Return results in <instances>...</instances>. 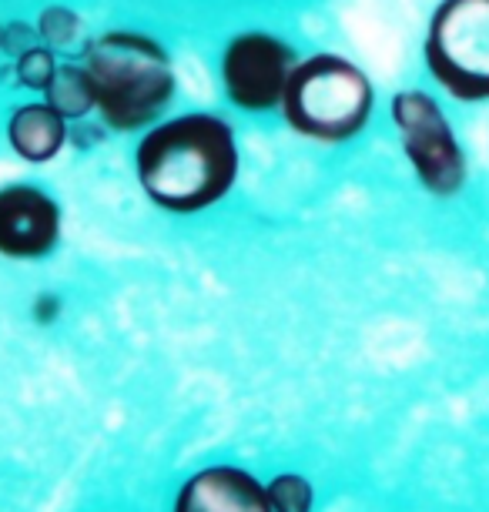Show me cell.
<instances>
[{
    "instance_id": "obj_1",
    "label": "cell",
    "mask_w": 489,
    "mask_h": 512,
    "mask_svg": "<svg viewBox=\"0 0 489 512\" xmlns=\"http://www.w3.org/2000/svg\"><path fill=\"white\" fill-rule=\"evenodd\" d=\"M242 175L232 121L215 111H178L138 134L134 178L168 215H201L232 195Z\"/></svg>"
},
{
    "instance_id": "obj_2",
    "label": "cell",
    "mask_w": 489,
    "mask_h": 512,
    "mask_svg": "<svg viewBox=\"0 0 489 512\" xmlns=\"http://www.w3.org/2000/svg\"><path fill=\"white\" fill-rule=\"evenodd\" d=\"M81 61L98 88V118L111 134H141L175 104L178 74L168 47L134 27L88 37Z\"/></svg>"
},
{
    "instance_id": "obj_3",
    "label": "cell",
    "mask_w": 489,
    "mask_h": 512,
    "mask_svg": "<svg viewBox=\"0 0 489 512\" xmlns=\"http://www.w3.org/2000/svg\"><path fill=\"white\" fill-rule=\"evenodd\" d=\"M376 88L369 74L345 54L319 51L299 57L282 101L285 124L305 141L345 144L369 128Z\"/></svg>"
},
{
    "instance_id": "obj_4",
    "label": "cell",
    "mask_w": 489,
    "mask_h": 512,
    "mask_svg": "<svg viewBox=\"0 0 489 512\" xmlns=\"http://www.w3.org/2000/svg\"><path fill=\"white\" fill-rule=\"evenodd\" d=\"M423 64L459 104L489 101V0H439L423 37Z\"/></svg>"
},
{
    "instance_id": "obj_5",
    "label": "cell",
    "mask_w": 489,
    "mask_h": 512,
    "mask_svg": "<svg viewBox=\"0 0 489 512\" xmlns=\"http://www.w3.org/2000/svg\"><path fill=\"white\" fill-rule=\"evenodd\" d=\"M389 121L412 178L433 198H456L469 185V158L446 108L426 88H402L389 98Z\"/></svg>"
},
{
    "instance_id": "obj_6",
    "label": "cell",
    "mask_w": 489,
    "mask_h": 512,
    "mask_svg": "<svg viewBox=\"0 0 489 512\" xmlns=\"http://www.w3.org/2000/svg\"><path fill=\"white\" fill-rule=\"evenodd\" d=\"M299 57L302 54L285 37L272 31H262V27L238 31L225 44L222 61H218V77H222L228 104L242 114L282 111L289 77Z\"/></svg>"
},
{
    "instance_id": "obj_7",
    "label": "cell",
    "mask_w": 489,
    "mask_h": 512,
    "mask_svg": "<svg viewBox=\"0 0 489 512\" xmlns=\"http://www.w3.org/2000/svg\"><path fill=\"white\" fill-rule=\"evenodd\" d=\"M61 205L51 191L31 181L0 185V255L4 258H44L61 245Z\"/></svg>"
},
{
    "instance_id": "obj_8",
    "label": "cell",
    "mask_w": 489,
    "mask_h": 512,
    "mask_svg": "<svg viewBox=\"0 0 489 512\" xmlns=\"http://www.w3.org/2000/svg\"><path fill=\"white\" fill-rule=\"evenodd\" d=\"M175 512H272L268 492L242 469H205L185 482Z\"/></svg>"
},
{
    "instance_id": "obj_9",
    "label": "cell",
    "mask_w": 489,
    "mask_h": 512,
    "mask_svg": "<svg viewBox=\"0 0 489 512\" xmlns=\"http://www.w3.org/2000/svg\"><path fill=\"white\" fill-rule=\"evenodd\" d=\"M4 134L21 161L51 164L71 144V121H64L44 98H34L11 111Z\"/></svg>"
},
{
    "instance_id": "obj_10",
    "label": "cell",
    "mask_w": 489,
    "mask_h": 512,
    "mask_svg": "<svg viewBox=\"0 0 489 512\" xmlns=\"http://www.w3.org/2000/svg\"><path fill=\"white\" fill-rule=\"evenodd\" d=\"M41 98L51 104L64 121H84L98 114V88H94V77L88 67H84L81 57H71V61L57 64L51 84H47V91Z\"/></svg>"
},
{
    "instance_id": "obj_11",
    "label": "cell",
    "mask_w": 489,
    "mask_h": 512,
    "mask_svg": "<svg viewBox=\"0 0 489 512\" xmlns=\"http://www.w3.org/2000/svg\"><path fill=\"white\" fill-rule=\"evenodd\" d=\"M37 41L44 47H51L57 54H71L81 51L88 44V31H84V17L67 4H47L41 7L34 21Z\"/></svg>"
},
{
    "instance_id": "obj_12",
    "label": "cell",
    "mask_w": 489,
    "mask_h": 512,
    "mask_svg": "<svg viewBox=\"0 0 489 512\" xmlns=\"http://www.w3.org/2000/svg\"><path fill=\"white\" fill-rule=\"evenodd\" d=\"M57 64H61V54L37 41L31 47H24L21 54H14L11 61L4 64V74L11 77V84H17V88H24L41 98L47 91V84H51Z\"/></svg>"
},
{
    "instance_id": "obj_13",
    "label": "cell",
    "mask_w": 489,
    "mask_h": 512,
    "mask_svg": "<svg viewBox=\"0 0 489 512\" xmlns=\"http://www.w3.org/2000/svg\"><path fill=\"white\" fill-rule=\"evenodd\" d=\"M265 492L272 512H312V486L302 476H275Z\"/></svg>"
},
{
    "instance_id": "obj_14",
    "label": "cell",
    "mask_w": 489,
    "mask_h": 512,
    "mask_svg": "<svg viewBox=\"0 0 489 512\" xmlns=\"http://www.w3.org/2000/svg\"><path fill=\"white\" fill-rule=\"evenodd\" d=\"M54 315H57V298L54 295H41V298H37V305H34V318H37V322L47 325Z\"/></svg>"
},
{
    "instance_id": "obj_15",
    "label": "cell",
    "mask_w": 489,
    "mask_h": 512,
    "mask_svg": "<svg viewBox=\"0 0 489 512\" xmlns=\"http://www.w3.org/2000/svg\"><path fill=\"white\" fill-rule=\"evenodd\" d=\"M7 47H11V24L0 21V57H7Z\"/></svg>"
}]
</instances>
